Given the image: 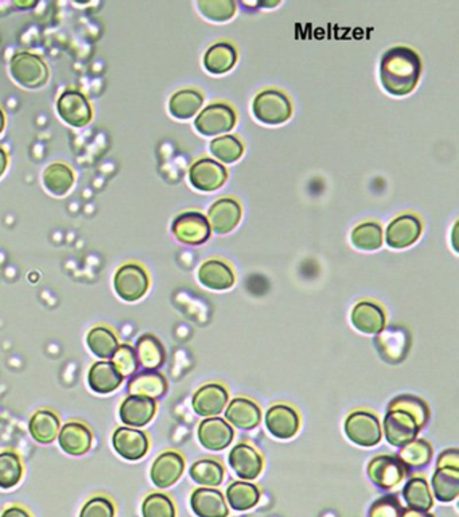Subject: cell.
<instances>
[{"label":"cell","mask_w":459,"mask_h":517,"mask_svg":"<svg viewBox=\"0 0 459 517\" xmlns=\"http://www.w3.org/2000/svg\"><path fill=\"white\" fill-rule=\"evenodd\" d=\"M156 413V402L148 397L129 395L121 402L119 408L121 421L132 429L145 427L153 421Z\"/></svg>","instance_id":"22"},{"label":"cell","mask_w":459,"mask_h":517,"mask_svg":"<svg viewBox=\"0 0 459 517\" xmlns=\"http://www.w3.org/2000/svg\"><path fill=\"white\" fill-rule=\"evenodd\" d=\"M115 504L107 496H95L88 500L79 512V517H115Z\"/></svg>","instance_id":"46"},{"label":"cell","mask_w":459,"mask_h":517,"mask_svg":"<svg viewBox=\"0 0 459 517\" xmlns=\"http://www.w3.org/2000/svg\"><path fill=\"white\" fill-rule=\"evenodd\" d=\"M23 477V463L20 455L12 450L0 453V488L12 489Z\"/></svg>","instance_id":"40"},{"label":"cell","mask_w":459,"mask_h":517,"mask_svg":"<svg viewBox=\"0 0 459 517\" xmlns=\"http://www.w3.org/2000/svg\"><path fill=\"white\" fill-rule=\"evenodd\" d=\"M198 280L204 288L209 290L225 291L233 288L236 278L233 270L225 262L211 259L201 264L198 270Z\"/></svg>","instance_id":"25"},{"label":"cell","mask_w":459,"mask_h":517,"mask_svg":"<svg viewBox=\"0 0 459 517\" xmlns=\"http://www.w3.org/2000/svg\"><path fill=\"white\" fill-rule=\"evenodd\" d=\"M113 449L127 461H139L147 454L150 441L142 429L119 427L113 436Z\"/></svg>","instance_id":"13"},{"label":"cell","mask_w":459,"mask_h":517,"mask_svg":"<svg viewBox=\"0 0 459 517\" xmlns=\"http://www.w3.org/2000/svg\"><path fill=\"white\" fill-rule=\"evenodd\" d=\"M204 104L203 95L195 89H182L172 95L169 103L171 116L179 121L192 119Z\"/></svg>","instance_id":"34"},{"label":"cell","mask_w":459,"mask_h":517,"mask_svg":"<svg viewBox=\"0 0 459 517\" xmlns=\"http://www.w3.org/2000/svg\"><path fill=\"white\" fill-rule=\"evenodd\" d=\"M198 441L209 452H221L235 439V429L225 419L214 416L201 421L198 426Z\"/></svg>","instance_id":"11"},{"label":"cell","mask_w":459,"mask_h":517,"mask_svg":"<svg viewBox=\"0 0 459 517\" xmlns=\"http://www.w3.org/2000/svg\"><path fill=\"white\" fill-rule=\"evenodd\" d=\"M403 508L395 496H384L372 504L370 509V517H400Z\"/></svg>","instance_id":"47"},{"label":"cell","mask_w":459,"mask_h":517,"mask_svg":"<svg viewBox=\"0 0 459 517\" xmlns=\"http://www.w3.org/2000/svg\"><path fill=\"white\" fill-rule=\"evenodd\" d=\"M421 73V58L410 47H392L381 57V85L392 96L410 95L418 85Z\"/></svg>","instance_id":"1"},{"label":"cell","mask_w":459,"mask_h":517,"mask_svg":"<svg viewBox=\"0 0 459 517\" xmlns=\"http://www.w3.org/2000/svg\"><path fill=\"white\" fill-rule=\"evenodd\" d=\"M58 115L71 127H85L92 121V107L87 97L76 89H68L57 102Z\"/></svg>","instance_id":"14"},{"label":"cell","mask_w":459,"mask_h":517,"mask_svg":"<svg viewBox=\"0 0 459 517\" xmlns=\"http://www.w3.org/2000/svg\"><path fill=\"white\" fill-rule=\"evenodd\" d=\"M211 153L222 163H233L243 155V143L233 135L216 138V139L212 140Z\"/></svg>","instance_id":"42"},{"label":"cell","mask_w":459,"mask_h":517,"mask_svg":"<svg viewBox=\"0 0 459 517\" xmlns=\"http://www.w3.org/2000/svg\"><path fill=\"white\" fill-rule=\"evenodd\" d=\"M227 179V169L213 159H200L189 170L190 184L200 192H214L225 184Z\"/></svg>","instance_id":"12"},{"label":"cell","mask_w":459,"mask_h":517,"mask_svg":"<svg viewBox=\"0 0 459 517\" xmlns=\"http://www.w3.org/2000/svg\"><path fill=\"white\" fill-rule=\"evenodd\" d=\"M60 418L52 410H39L31 416L30 429L31 437L42 445H49L55 441L60 433Z\"/></svg>","instance_id":"30"},{"label":"cell","mask_w":459,"mask_h":517,"mask_svg":"<svg viewBox=\"0 0 459 517\" xmlns=\"http://www.w3.org/2000/svg\"><path fill=\"white\" fill-rule=\"evenodd\" d=\"M230 402V394L221 384L211 383L201 387L195 396L192 405L195 413L201 418L219 416Z\"/></svg>","instance_id":"16"},{"label":"cell","mask_w":459,"mask_h":517,"mask_svg":"<svg viewBox=\"0 0 459 517\" xmlns=\"http://www.w3.org/2000/svg\"><path fill=\"white\" fill-rule=\"evenodd\" d=\"M453 468L459 469L458 449L443 450L437 460V469Z\"/></svg>","instance_id":"48"},{"label":"cell","mask_w":459,"mask_h":517,"mask_svg":"<svg viewBox=\"0 0 459 517\" xmlns=\"http://www.w3.org/2000/svg\"><path fill=\"white\" fill-rule=\"evenodd\" d=\"M260 489L256 485L248 481H233L227 488L225 498L233 511H249L257 505L260 500Z\"/></svg>","instance_id":"32"},{"label":"cell","mask_w":459,"mask_h":517,"mask_svg":"<svg viewBox=\"0 0 459 517\" xmlns=\"http://www.w3.org/2000/svg\"><path fill=\"white\" fill-rule=\"evenodd\" d=\"M264 421L268 433L280 441L294 438L301 427L298 411L283 403L271 405L265 413Z\"/></svg>","instance_id":"8"},{"label":"cell","mask_w":459,"mask_h":517,"mask_svg":"<svg viewBox=\"0 0 459 517\" xmlns=\"http://www.w3.org/2000/svg\"><path fill=\"white\" fill-rule=\"evenodd\" d=\"M197 6L201 14L213 22H227L236 14V4L232 0H201Z\"/></svg>","instance_id":"44"},{"label":"cell","mask_w":459,"mask_h":517,"mask_svg":"<svg viewBox=\"0 0 459 517\" xmlns=\"http://www.w3.org/2000/svg\"><path fill=\"white\" fill-rule=\"evenodd\" d=\"M211 229L219 235L232 232L241 220V206L233 198H221L208 212Z\"/></svg>","instance_id":"24"},{"label":"cell","mask_w":459,"mask_h":517,"mask_svg":"<svg viewBox=\"0 0 459 517\" xmlns=\"http://www.w3.org/2000/svg\"><path fill=\"white\" fill-rule=\"evenodd\" d=\"M183 471L185 460L182 454L174 450H167L154 461L150 471L151 481L159 489H167L182 477Z\"/></svg>","instance_id":"15"},{"label":"cell","mask_w":459,"mask_h":517,"mask_svg":"<svg viewBox=\"0 0 459 517\" xmlns=\"http://www.w3.org/2000/svg\"><path fill=\"white\" fill-rule=\"evenodd\" d=\"M397 457L403 461L407 468L421 469L429 465L432 458V447L424 439H413L405 446L400 447Z\"/></svg>","instance_id":"41"},{"label":"cell","mask_w":459,"mask_h":517,"mask_svg":"<svg viewBox=\"0 0 459 517\" xmlns=\"http://www.w3.org/2000/svg\"><path fill=\"white\" fill-rule=\"evenodd\" d=\"M94 436L89 427L81 421H69L58 433V444L61 449L69 455L79 457L87 454L92 446Z\"/></svg>","instance_id":"21"},{"label":"cell","mask_w":459,"mask_h":517,"mask_svg":"<svg viewBox=\"0 0 459 517\" xmlns=\"http://www.w3.org/2000/svg\"><path fill=\"white\" fill-rule=\"evenodd\" d=\"M432 493L440 503H451L459 496V469H437L431 479Z\"/></svg>","instance_id":"33"},{"label":"cell","mask_w":459,"mask_h":517,"mask_svg":"<svg viewBox=\"0 0 459 517\" xmlns=\"http://www.w3.org/2000/svg\"><path fill=\"white\" fill-rule=\"evenodd\" d=\"M88 348L95 356L102 360L113 359L119 348V341L116 334L105 326H96L88 333Z\"/></svg>","instance_id":"35"},{"label":"cell","mask_w":459,"mask_h":517,"mask_svg":"<svg viewBox=\"0 0 459 517\" xmlns=\"http://www.w3.org/2000/svg\"><path fill=\"white\" fill-rule=\"evenodd\" d=\"M344 429L347 439L357 446L373 447L383 439L380 421L371 411L355 410L350 413L345 419Z\"/></svg>","instance_id":"2"},{"label":"cell","mask_w":459,"mask_h":517,"mask_svg":"<svg viewBox=\"0 0 459 517\" xmlns=\"http://www.w3.org/2000/svg\"><path fill=\"white\" fill-rule=\"evenodd\" d=\"M403 498L408 508L427 511L434 505L431 490L429 482L423 477H413L405 482L403 488Z\"/></svg>","instance_id":"36"},{"label":"cell","mask_w":459,"mask_h":517,"mask_svg":"<svg viewBox=\"0 0 459 517\" xmlns=\"http://www.w3.org/2000/svg\"><path fill=\"white\" fill-rule=\"evenodd\" d=\"M4 124H6V119H4V111L0 108V134H2V131L4 129Z\"/></svg>","instance_id":"53"},{"label":"cell","mask_w":459,"mask_h":517,"mask_svg":"<svg viewBox=\"0 0 459 517\" xmlns=\"http://www.w3.org/2000/svg\"><path fill=\"white\" fill-rule=\"evenodd\" d=\"M236 124V113L230 105L214 103L201 111L196 119L195 126L200 134L214 137L230 131Z\"/></svg>","instance_id":"9"},{"label":"cell","mask_w":459,"mask_h":517,"mask_svg":"<svg viewBox=\"0 0 459 517\" xmlns=\"http://www.w3.org/2000/svg\"><path fill=\"white\" fill-rule=\"evenodd\" d=\"M252 113L260 123L278 126L290 119L293 107L288 97L282 92L265 89L255 97Z\"/></svg>","instance_id":"4"},{"label":"cell","mask_w":459,"mask_h":517,"mask_svg":"<svg viewBox=\"0 0 459 517\" xmlns=\"http://www.w3.org/2000/svg\"><path fill=\"white\" fill-rule=\"evenodd\" d=\"M384 437L391 446L403 447L418 438L419 429L413 418L403 411H387L383 421Z\"/></svg>","instance_id":"10"},{"label":"cell","mask_w":459,"mask_h":517,"mask_svg":"<svg viewBox=\"0 0 459 517\" xmlns=\"http://www.w3.org/2000/svg\"><path fill=\"white\" fill-rule=\"evenodd\" d=\"M230 466L243 481H252L262 474L264 461L262 454L248 444H238L230 450Z\"/></svg>","instance_id":"17"},{"label":"cell","mask_w":459,"mask_h":517,"mask_svg":"<svg viewBox=\"0 0 459 517\" xmlns=\"http://www.w3.org/2000/svg\"><path fill=\"white\" fill-rule=\"evenodd\" d=\"M350 240L360 251H378L383 246V229L378 222H363L352 230Z\"/></svg>","instance_id":"38"},{"label":"cell","mask_w":459,"mask_h":517,"mask_svg":"<svg viewBox=\"0 0 459 517\" xmlns=\"http://www.w3.org/2000/svg\"><path fill=\"white\" fill-rule=\"evenodd\" d=\"M15 6L20 7V9H31V7L36 6L37 2H14Z\"/></svg>","instance_id":"52"},{"label":"cell","mask_w":459,"mask_h":517,"mask_svg":"<svg viewBox=\"0 0 459 517\" xmlns=\"http://www.w3.org/2000/svg\"><path fill=\"white\" fill-rule=\"evenodd\" d=\"M0 517H33L23 506L13 505L4 509V513Z\"/></svg>","instance_id":"49"},{"label":"cell","mask_w":459,"mask_h":517,"mask_svg":"<svg viewBox=\"0 0 459 517\" xmlns=\"http://www.w3.org/2000/svg\"><path fill=\"white\" fill-rule=\"evenodd\" d=\"M388 411H403L415 421L421 429L426 426L430 419L429 405L423 399L413 395H400L395 397L389 403Z\"/></svg>","instance_id":"39"},{"label":"cell","mask_w":459,"mask_h":517,"mask_svg":"<svg viewBox=\"0 0 459 517\" xmlns=\"http://www.w3.org/2000/svg\"><path fill=\"white\" fill-rule=\"evenodd\" d=\"M224 411L225 421L243 431L256 429L262 421V410L248 397H235Z\"/></svg>","instance_id":"20"},{"label":"cell","mask_w":459,"mask_h":517,"mask_svg":"<svg viewBox=\"0 0 459 517\" xmlns=\"http://www.w3.org/2000/svg\"><path fill=\"white\" fill-rule=\"evenodd\" d=\"M113 288L123 301L137 302L147 293L150 278L139 264L127 263L116 271Z\"/></svg>","instance_id":"6"},{"label":"cell","mask_w":459,"mask_h":517,"mask_svg":"<svg viewBox=\"0 0 459 517\" xmlns=\"http://www.w3.org/2000/svg\"><path fill=\"white\" fill-rule=\"evenodd\" d=\"M400 517H435L434 514L427 511H418V509H403Z\"/></svg>","instance_id":"50"},{"label":"cell","mask_w":459,"mask_h":517,"mask_svg":"<svg viewBox=\"0 0 459 517\" xmlns=\"http://www.w3.org/2000/svg\"><path fill=\"white\" fill-rule=\"evenodd\" d=\"M42 181H44L47 192L52 193L53 196H57V197H63L73 188L74 172L65 163L55 162L45 169Z\"/></svg>","instance_id":"31"},{"label":"cell","mask_w":459,"mask_h":517,"mask_svg":"<svg viewBox=\"0 0 459 517\" xmlns=\"http://www.w3.org/2000/svg\"><path fill=\"white\" fill-rule=\"evenodd\" d=\"M129 395L148 397V399H161L167 392V381L158 371H145L132 376L129 383Z\"/></svg>","instance_id":"27"},{"label":"cell","mask_w":459,"mask_h":517,"mask_svg":"<svg viewBox=\"0 0 459 517\" xmlns=\"http://www.w3.org/2000/svg\"><path fill=\"white\" fill-rule=\"evenodd\" d=\"M171 230L180 243L188 246H200L211 238V225L200 212H185L175 217Z\"/></svg>","instance_id":"7"},{"label":"cell","mask_w":459,"mask_h":517,"mask_svg":"<svg viewBox=\"0 0 459 517\" xmlns=\"http://www.w3.org/2000/svg\"><path fill=\"white\" fill-rule=\"evenodd\" d=\"M143 517H177V509L169 496L151 493L143 500Z\"/></svg>","instance_id":"43"},{"label":"cell","mask_w":459,"mask_h":517,"mask_svg":"<svg viewBox=\"0 0 459 517\" xmlns=\"http://www.w3.org/2000/svg\"><path fill=\"white\" fill-rule=\"evenodd\" d=\"M124 378L116 370L113 362H97L88 372V386L100 395L115 392L123 383Z\"/></svg>","instance_id":"26"},{"label":"cell","mask_w":459,"mask_h":517,"mask_svg":"<svg viewBox=\"0 0 459 517\" xmlns=\"http://www.w3.org/2000/svg\"><path fill=\"white\" fill-rule=\"evenodd\" d=\"M238 52L233 45L228 42H217L206 50L204 55V66L209 73L224 74L235 66Z\"/></svg>","instance_id":"29"},{"label":"cell","mask_w":459,"mask_h":517,"mask_svg":"<svg viewBox=\"0 0 459 517\" xmlns=\"http://www.w3.org/2000/svg\"><path fill=\"white\" fill-rule=\"evenodd\" d=\"M190 506L197 517H228L225 496L214 488H197L190 496Z\"/></svg>","instance_id":"23"},{"label":"cell","mask_w":459,"mask_h":517,"mask_svg":"<svg viewBox=\"0 0 459 517\" xmlns=\"http://www.w3.org/2000/svg\"><path fill=\"white\" fill-rule=\"evenodd\" d=\"M113 364L115 365L116 370L119 371V373L123 378H132L138 368H139L137 352H135L131 345H119L118 351L115 352L113 357Z\"/></svg>","instance_id":"45"},{"label":"cell","mask_w":459,"mask_h":517,"mask_svg":"<svg viewBox=\"0 0 459 517\" xmlns=\"http://www.w3.org/2000/svg\"><path fill=\"white\" fill-rule=\"evenodd\" d=\"M350 320L355 329L366 336H376L386 329V313L372 301L358 302L353 307Z\"/></svg>","instance_id":"19"},{"label":"cell","mask_w":459,"mask_h":517,"mask_svg":"<svg viewBox=\"0 0 459 517\" xmlns=\"http://www.w3.org/2000/svg\"><path fill=\"white\" fill-rule=\"evenodd\" d=\"M138 362L146 371H156L163 365L166 360V351L163 345L153 334L139 337L135 345Z\"/></svg>","instance_id":"28"},{"label":"cell","mask_w":459,"mask_h":517,"mask_svg":"<svg viewBox=\"0 0 459 517\" xmlns=\"http://www.w3.org/2000/svg\"><path fill=\"white\" fill-rule=\"evenodd\" d=\"M368 477L380 489L396 488L407 479L410 471L396 455H376L368 465Z\"/></svg>","instance_id":"5"},{"label":"cell","mask_w":459,"mask_h":517,"mask_svg":"<svg viewBox=\"0 0 459 517\" xmlns=\"http://www.w3.org/2000/svg\"><path fill=\"white\" fill-rule=\"evenodd\" d=\"M421 222L413 214H402L389 222L386 241L389 248L405 249L415 244L421 238Z\"/></svg>","instance_id":"18"},{"label":"cell","mask_w":459,"mask_h":517,"mask_svg":"<svg viewBox=\"0 0 459 517\" xmlns=\"http://www.w3.org/2000/svg\"><path fill=\"white\" fill-rule=\"evenodd\" d=\"M7 164H9V156L4 148H0V177L4 176L6 171Z\"/></svg>","instance_id":"51"},{"label":"cell","mask_w":459,"mask_h":517,"mask_svg":"<svg viewBox=\"0 0 459 517\" xmlns=\"http://www.w3.org/2000/svg\"><path fill=\"white\" fill-rule=\"evenodd\" d=\"M10 73L13 79L29 89L42 88L49 79L46 63L38 54L18 52L10 60Z\"/></svg>","instance_id":"3"},{"label":"cell","mask_w":459,"mask_h":517,"mask_svg":"<svg viewBox=\"0 0 459 517\" xmlns=\"http://www.w3.org/2000/svg\"><path fill=\"white\" fill-rule=\"evenodd\" d=\"M225 469L222 463L212 458L196 461L190 468V479L204 488H216L222 484Z\"/></svg>","instance_id":"37"}]
</instances>
